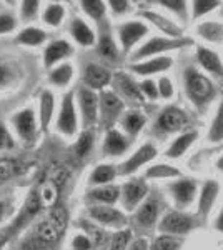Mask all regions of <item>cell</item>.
Returning a JSON list of instances; mask_svg holds the SVG:
<instances>
[{
    "mask_svg": "<svg viewBox=\"0 0 223 250\" xmlns=\"http://www.w3.org/2000/svg\"><path fill=\"white\" fill-rule=\"evenodd\" d=\"M68 225V212L63 205H55L48 215L43 220H40L34 227L32 235H35L43 244L50 245V247H57L60 239L67 230Z\"/></svg>",
    "mask_w": 223,
    "mask_h": 250,
    "instance_id": "1",
    "label": "cell"
},
{
    "mask_svg": "<svg viewBox=\"0 0 223 250\" xmlns=\"http://www.w3.org/2000/svg\"><path fill=\"white\" fill-rule=\"evenodd\" d=\"M185 90L197 107H203L215 95V87L212 80L205 77L197 68L188 67L185 70Z\"/></svg>",
    "mask_w": 223,
    "mask_h": 250,
    "instance_id": "2",
    "label": "cell"
},
{
    "mask_svg": "<svg viewBox=\"0 0 223 250\" xmlns=\"http://www.w3.org/2000/svg\"><path fill=\"white\" fill-rule=\"evenodd\" d=\"M192 39H172V37H153L147 43H143L139 50L132 54V60H142L147 57H160V54L168 50H175V48H183L192 45Z\"/></svg>",
    "mask_w": 223,
    "mask_h": 250,
    "instance_id": "3",
    "label": "cell"
},
{
    "mask_svg": "<svg viewBox=\"0 0 223 250\" xmlns=\"http://www.w3.org/2000/svg\"><path fill=\"white\" fill-rule=\"evenodd\" d=\"M197 225L195 217L188 215L185 212L175 210V212H168L163 215V219L158 224V230L163 235H185L192 230Z\"/></svg>",
    "mask_w": 223,
    "mask_h": 250,
    "instance_id": "4",
    "label": "cell"
},
{
    "mask_svg": "<svg viewBox=\"0 0 223 250\" xmlns=\"http://www.w3.org/2000/svg\"><path fill=\"white\" fill-rule=\"evenodd\" d=\"M55 127L60 134L72 137L75 135L77 127H79V117H77V107H75V97L72 92L63 95L62 105H60L59 119L55 122Z\"/></svg>",
    "mask_w": 223,
    "mask_h": 250,
    "instance_id": "5",
    "label": "cell"
},
{
    "mask_svg": "<svg viewBox=\"0 0 223 250\" xmlns=\"http://www.w3.org/2000/svg\"><path fill=\"white\" fill-rule=\"evenodd\" d=\"M42 208H43L42 202H40V199L37 195V190L34 188V190L28 193L25 204H23V207H22V210H20V213L17 215V219H15L14 224L7 229L5 239H9V237H12L14 233H19L20 229H23L27 224H30V222L39 215V212L42 210Z\"/></svg>",
    "mask_w": 223,
    "mask_h": 250,
    "instance_id": "6",
    "label": "cell"
},
{
    "mask_svg": "<svg viewBox=\"0 0 223 250\" xmlns=\"http://www.w3.org/2000/svg\"><path fill=\"white\" fill-rule=\"evenodd\" d=\"M77 102H79V110L82 114V122L85 127H92L99 120V108L100 99L93 90L87 87L79 88L77 92Z\"/></svg>",
    "mask_w": 223,
    "mask_h": 250,
    "instance_id": "7",
    "label": "cell"
},
{
    "mask_svg": "<svg viewBox=\"0 0 223 250\" xmlns=\"http://www.w3.org/2000/svg\"><path fill=\"white\" fill-rule=\"evenodd\" d=\"M99 99H100V119H102V122L110 130L113 122L119 119V115L123 110V102H122V99L115 92L110 90H102Z\"/></svg>",
    "mask_w": 223,
    "mask_h": 250,
    "instance_id": "8",
    "label": "cell"
},
{
    "mask_svg": "<svg viewBox=\"0 0 223 250\" xmlns=\"http://www.w3.org/2000/svg\"><path fill=\"white\" fill-rule=\"evenodd\" d=\"M188 124V117L182 108L178 107H167L162 110V114L157 119V130L163 132V134H173L178 132Z\"/></svg>",
    "mask_w": 223,
    "mask_h": 250,
    "instance_id": "9",
    "label": "cell"
},
{
    "mask_svg": "<svg viewBox=\"0 0 223 250\" xmlns=\"http://www.w3.org/2000/svg\"><path fill=\"white\" fill-rule=\"evenodd\" d=\"M88 217L95 220L97 224L107 225V227L120 229L127 224V219L119 208L112 207V205H92L88 208Z\"/></svg>",
    "mask_w": 223,
    "mask_h": 250,
    "instance_id": "10",
    "label": "cell"
},
{
    "mask_svg": "<svg viewBox=\"0 0 223 250\" xmlns=\"http://www.w3.org/2000/svg\"><path fill=\"white\" fill-rule=\"evenodd\" d=\"M147 193H148V187L145 184V180L142 179L128 180L122 187V204H123V207L127 210L132 212L142 204V200L147 197Z\"/></svg>",
    "mask_w": 223,
    "mask_h": 250,
    "instance_id": "11",
    "label": "cell"
},
{
    "mask_svg": "<svg viewBox=\"0 0 223 250\" xmlns=\"http://www.w3.org/2000/svg\"><path fill=\"white\" fill-rule=\"evenodd\" d=\"M148 34V27L143 22L139 20H132V22H125L119 27V39L122 43L123 52H130L135 43H139L145 35Z\"/></svg>",
    "mask_w": 223,
    "mask_h": 250,
    "instance_id": "12",
    "label": "cell"
},
{
    "mask_svg": "<svg viewBox=\"0 0 223 250\" xmlns=\"http://www.w3.org/2000/svg\"><path fill=\"white\" fill-rule=\"evenodd\" d=\"M12 124L15 127V132L19 134L23 142L30 144L35 140V134H37V120H35V114L30 108H23V110L17 112L12 117Z\"/></svg>",
    "mask_w": 223,
    "mask_h": 250,
    "instance_id": "13",
    "label": "cell"
},
{
    "mask_svg": "<svg viewBox=\"0 0 223 250\" xmlns=\"http://www.w3.org/2000/svg\"><path fill=\"white\" fill-rule=\"evenodd\" d=\"M155 157H157L155 145L143 144L140 148H137V150L133 152L132 157H128V159L120 165V173L122 175H130V173L139 170L140 167L150 164Z\"/></svg>",
    "mask_w": 223,
    "mask_h": 250,
    "instance_id": "14",
    "label": "cell"
},
{
    "mask_svg": "<svg viewBox=\"0 0 223 250\" xmlns=\"http://www.w3.org/2000/svg\"><path fill=\"white\" fill-rule=\"evenodd\" d=\"M168 190L175 200L177 207L185 208L193 204L197 195V182L193 179H180L168 185Z\"/></svg>",
    "mask_w": 223,
    "mask_h": 250,
    "instance_id": "15",
    "label": "cell"
},
{
    "mask_svg": "<svg viewBox=\"0 0 223 250\" xmlns=\"http://www.w3.org/2000/svg\"><path fill=\"white\" fill-rule=\"evenodd\" d=\"M83 82L90 90H102L103 87H107L112 82V74L103 65L90 63L83 72Z\"/></svg>",
    "mask_w": 223,
    "mask_h": 250,
    "instance_id": "16",
    "label": "cell"
},
{
    "mask_svg": "<svg viewBox=\"0 0 223 250\" xmlns=\"http://www.w3.org/2000/svg\"><path fill=\"white\" fill-rule=\"evenodd\" d=\"M74 55V47L67 42V40H54L50 42L43 52V63L47 68H52L60 60Z\"/></svg>",
    "mask_w": 223,
    "mask_h": 250,
    "instance_id": "17",
    "label": "cell"
},
{
    "mask_svg": "<svg viewBox=\"0 0 223 250\" xmlns=\"http://www.w3.org/2000/svg\"><path fill=\"white\" fill-rule=\"evenodd\" d=\"M218 184L215 180H206L200 190V197H198V208H197V215L200 219H205L210 212H212V207L217 202L218 197Z\"/></svg>",
    "mask_w": 223,
    "mask_h": 250,
    "instance_id": "18",
    "label": "cell"
},
{
    "mask_svg": "<svg viewBox=\"0 0 223 250\" xmlns=\"http://www.w3.org/2000/svg\"><path fill=\"white\" fill-rule=\"evenodd\" d=\"M158 213H160V202H158V199H155V197H150V199H147L140 205L139 210L135 213L137 225H140L143 229L153 227L158 220Z\"/></svg>",
    "mask_w": 223,
    "mask_h": 250,
    "instance_id": "19",
    "label": "cell"
},
{
    "mask_svg": "<svg viewBox=\"0 0 223 250\" xmlns=\"http://www.w3.org/2000/svg\"><path fill=\"white\" fill-rule=\"evenodd\" d=\"M173 60L170 57H152L150 60H145V62H139V63H133L130 67L132 72L135 74L142 75V77H148V75H153V74H160V72H165L172 67Z\"/></svg>",
    "mask_w": 223,
    "mask_h": 250,
    "instance_id": "20",
    "label": "cell"
},
{
    "mask_svg": "<svg viewBox=\"0 0 223 250\" xmlns=\"http://www.w3.org/2000/svg\"><path fill=\"white\" fill-rule=\"evenodd\" d=\"M35 190H37V195H39L40 202H42L43 208H54L55 205H59L57 202H59V195H60L62 187H60L54 179L47 177L45 180H42V182L37 185Z\"/></svg>",
    "mask_w": 223,
    "mask_h": 250,
    "instance_id": "21",
    "label": "cell"
},
{
    "mask_svg": "<svg viewBox=\"0 0 223 250\" xmlns=\"http://www.w3.org/2000/svg\"><path fill=\"white\" fill-rule=\"evenodd\" d=\"M197 60L206 72H210V74L215 75L217 79L223 80V63L220 57H218L213 50H210V48H206V47H198Z\"/></svg>",
    "mask_w": 223,
    "mask_h": 250,
    "instance_id": "22",
    "label": "cell"
},
{
    "mask_svg": "<svg viewBox=\"0 0 223 250\" xmlns=\"http://www.w3.org/2000/svg\"><path fill=\"white\" fill-rule=\"evenodd\" d=\"M88 200L95 202V205H113L122 197V188L117 185H102L95 187L87 193Z\"/></svg>",
    "mask_w": 223,
    "mask_h": 250,
    "instance_id": "23",
    "label": "cell"
},
{
    "mask_svg": "<svg viewBox=\"0 0 223 250\" xmlns=\"http://www.w3.org/2000/svg\"><path fill=\"white\" fill-rule=\"evenodd\" d=\"M115 85L119 87V92L125 97V99L132 100V102H135V104H143L145 97L142 94L140 85L135 83V80L132 77H128V75L119 72V74L115 75Z\"/></svg>",
    "mask_w": 223,
    "mask_h": 250,
    "instance_id": "24",
    "label": "cell"
},
{
    "mask_svg": "<svg viewBox=\"0 0 223 250\" xmlns=\"http://www.w3.org/2000/svg\"><path fill=\"white\" fill-rule=\"evenodd\" d=\"M128 148V140L127 137L122 134L117 128H110L105 135L103 142V154L108 157H119L125 154V150Z\"/></svg>",
    "mask_w": 223,
    "mask_h": 250,
    "instance_id": "25",
    "label": "cell"
},
{
    "mask_svg": "<svg viewBox=\"0 0 223 250\" xmlns=\"http://www.w3.org/2000/svg\"><path fill=\"white\" fill-rule=\"evenodd\" d=\"M142 15H143L147 20H150V22H152L155 27H158V30H162L163 34H167L168 37L183 39V35H182V34H183V30H182L175 22H172L170 19L163 17V15H160V14H157V12H143Z\"/></svg>",
    "mask_w": 223,
    "mask_h": 250,
    "instance_id": "26",
    "label": "cell"
},
{
    "mask_svg": "<svg viewBox=\"0 0 223 250\" xmlns=\"http://www.w3.org/2000/svg\"><path fill=\"white\" fill-rule=\"evenodd\" d=\"M70 34L75 39V42L82 47H92L95 43V34L88 27L87 22L82 19H74L70 23Z\"/></svg>",
    "mask_w": 223,
    "mask_h": 250,
    "instance_id": "27",
    "label": "cell"
},
{
    "mask_svg": "<svg viewBox=\"0 0 223 250\" xmlns=\"http://www.w3.org/2000/svg\"><path fill=\"white\" fill-rule=\"evenodd\" d=\"M197 137L198 134L195 130L185 132V134H182L180 137H177V139L173 140V144L167 148V157H170V159H178V157H182L190 147H192V144L197 140Z\"/></svg>",
    "mask_w": 223,
    "mask_h": 250,
    "instance_id": "28",
    "label": "cell"
},
{
    "mask_svg": "<svg viewBox=\"0 0 223 250\" xmlns=\"http://www.w3.org/2000/svg\"><path fill=\"white\" fill-rule=\"evenodd\" d=\"M54 110H55V97L52 94L50 90H45L42 92V95H40V127L43 128V130H47L48 125H50L52 119H54Z\"/></svg>",
    "mask_w": 223,
    "mask_h": 250,
    "instance_id": "29",
    "label": "cell"
},
{
    "mask_svg": "<svg viewBox=\"0 0 223 250\" xmlns=\"http://www.w3.org/2000/svg\"><path fill=\"white\" fill-rule=\"evenodd\" d=\"M117 168L110 164H100L93 168V172L90 173V182L92 185L97 187H102V185H110L117 177Z\"/></svg>",
    "mask_w": 223,
    "mask_h": 250,
    "instance_id": "30",
    "label": "cell"
},
{
    "mask_svg": "<svg viewBox=\"0 0 223 250\" xmlns=\"http://www.w3.org/2000/svg\"><path fill=\"white\" fill-rule=\"evenodd\" d=\"M45 40H47V34L43 30L37 29V27H27V29H23L15 37V42L27 47H39L42 43H45Z\"/></svg>",
    "mask_w": 223,
    "mask_h": 250,
    "instance_id": "31",
    "label": "cell"
},
{
    "mask_svg": "<svg viewBox=\"0 0 223 250\" xmlns=\"http://www.w3.org/2000/svg\"><path fill=\"white\" fill-rule=\"evenodd\" d=\"M145 124H147L145 115L137 110L127 112V114H123V117H122V127H123V130L132 137L139 135L142 132V128L145 127Z\"/></svg>",
    "mask_w": 223,
    "mask_h": 250,
    "instance_id": "32",
    "label": "cell"
},
{
    "mask_svg": "<svg viewBox=\"0 0 223 250\" xmlns=\"http://www.w3.org/2000/svg\"><path fill=\"white\" fill-rule=\"evenodd\" d=\"M75 68L70 63H62V65L52 68L50 72V82L57 87H68L74 79Z\"/></svg>",
    "mask_w": 223,
    "mask_h": 250,
    "instance_id": "33",
    "label": "cell"
},
{
    "mask_svg": "<svg viewBox=\"0 0 223 250\" xmlns=\"http://www.w3.org/2000/svg\"><path fill=\"white\" fill-rule=\"evenodd\" d=\"M63 19H65V9L62 3H48L43 9L42 22L47 23L48 27H59L62 25Z\"/></svg>",
    "mask_w": 223,
    "mask_h": 250,
    "instance_id": "34",
    "label": "cell"
},
{
    "mask_svg": "<svg viewBox=\"0 0 223 250\" xmlns=\"http://www.w3.org/2000/svg\"><path fill=\"white\" fill-rule=\"evenodd\" d=\"M145 175L148 179H175V177H180L182 173L178 168L172 167V165L167 164H157L148 167V170L145 172Z\"/></svg>",
    "mask_w": 223,
    "mask_h": 250,
    "instance_id": "35",
    "label": "cell"
},
{
    "mask_svg": "<svg viewBox=\"0 0 223 250\" xmlns=\"http://www.w3.org/2000/svg\"><path fill=\"white\" fill-rule=\"evenodd\" d=\"M208 140L213 144L222 142L223 140V100L220 102V105H218L217 114H215L213 120H212V125H210Z\"/></svg>",
    "mask_w": 223,
    "mask_h": 250,
    "instance_id": "36",
    "label": "cell"
},
{
    "mask_svg": "<svg viewBox=\"0 0 223 250\" xmlns=\"http://www.w3.org/2000/svg\"><path fill=\"white\" fill-rule=\"evenodd\" d=\"M92 148H93V132L87 128V130L80 134L79 140H77V144H75V154H77V157H79V159H85V157L90 155Z\"/></svg>",
    "mask_w": 223,
    "mask_h": 250,
    "instance_id": "37",
    "label": "cell"
},
{
    "mask_svg": "<svg viewBox=\"0 0 223 250\" xmlns=\"http://www.w3.org/2000/svg\"><path fill=\"white\" fill-rule=\"evenodd\" d=\"M99 55L103 57L105 60H110V62H115L119 59V48H117L115 42L112 40V37L108 35H103L99 42Z\"/></svg>",
    "mask_w": 223,
    "mask_h": 250,
    "instance_id": "38",
    "label": "cell"
},
{
    "mask_svg": "<svg viewBox=\"0 0 223 250\" xmlns=\"http://www.w3.org/2000/svg\"><path fill=\"white\" fill-rule=\"evenodd\" d=\"M80 5H82V10L85 14L93 20H102L105 10H107L105 2H102V0H83Z\"/></svg>",
    "mask_w": 223,
    "mask_h": 250,
    "instance_id": "39",
    "label": "cell"
},
{
    "mask_svg": "<svg viewBox=\"0 0 223 250\" xmlns=\"http://www.w3.org/2000/svg\"><path fill=\"white\" fill-rule=\"evenodd\" d=\"M198 32H200L202 37L210 40V42H220L223 39V27L215 22L202 23V25L198 27Z\"/></svg>",
    "mask_w": 223,
    "mask_h": 250,
    "instance_id": "40",
    "label": "cell"
},
{
    "mask_svg": "<svg viewBox=\"0 0 223 250\" xmlns=\"http://www.w3.org/2000/svg\"><path fill=\"white\" fill-rule=\"evenodd\" d=\"M132 230L130 229H122L115 232L110 240V250H128L132 244Z\"/></svg>",
    "mask_w": 223,
    "mask_h": 250,
    "instance_id": "41",
    "label": "cell"
},
{
    "mask_svg": "<svg viewBox=\"0 0 223 250\" xmlns=\"http://www.w3.org/2000/svg\"><path fill=\"white\" fill-rule=\"evenodd\" d=\"M182 245V240L173 235H160L157 237L152 245V250H178Z\"/></svg>",
    "mask_w": 223,
    "mask_h": 250,
    "instance_id": "42",
    "label": "cell"
},
{
    "mask_svg": "<svg viewBox=\"0 0 223 250\" xmlns=\"http://www.w3.org/2000/svg\"><path fill=\"white\" fill-rule=\"evenodd\" d=\"M20 172L19 164L14 159H0V182L9 180Z\"/></svg>",
    "mask_w": 223,
    "mask_h": 250,
    "instance_id": "43",
    "label": "cell"
},
{
    "mask_svg": "<svg viewBox=\"0 0 223 250\" xmlns=\"http://www.w3.org/2000/svg\"><path fill=\"white\" fill-rule=\"evenodd\" d=\"M192 10H193V19H198L202 17V15L208 14V12H212L217 9L218 5H220V2H212V0H197V2L192 3Z\"/></svg>",
    "mask_w": 223,
    "mask_h": 250,
    "instance_id": "44",
    "label": "cell"
},
{
    "mask_svg": "<svg viewBox=\"0 0 223 250\" xmlns=\"http://www.w3.org/2000/svg\"><path fill=\"white\" fill-rule=\"evenodd\" d=\"M22 250H55V247L43 244L42 240H39L35 235H28L25 240L22 242Z\"/></svg>",
    "mask_w": 223,
    "mask_h": 250,
    "instance_id": "45",
    "label": "cell"
},
{
    "mask_svg": "<svg viewBox=\"0 0 223 250\" xmlns=\"http://www.w3.org/2000/svg\"><path fill=\"white\" fill-rule=\"evenodd\" d=\"M20 12H22V19L23 20H30L34 19L35 15H37L39 12V2H35V0H25V2L20 3Z\"/></svg>",
    "mask_w": 223,
    "mask_h": 250,
    "instance_id": "46",
    "label": "cell"
},
{
    "mask_svg": "<svg viewBox=\"0 0 223 250\" xmlns=\"http://www.w3.org/2000/svg\"><path fill=\"white\" fill-rule=\"evenodd\" d=\"M140 90H142V94H143V97H147V99H152V100H155L158 95V83H155L153 80H143V82L140 83Z\"/></svg>",
    "mask_w": 223,
    "mask_h": 250,
    "instance_id": "47",
    "label": "cell"
},
{
    "mask_svg": "<svg viewBox=\"0 0 223 250\" xmlns=\"http://www.w3.org/2000/svg\"><path fill=\"white\" fill-rule=\"evenodd\" d=\"M160 3L165 7V9L175 12L178 17H182L183 20L186 19V3L185 2H173V0H163V2H160Z\"/></svg>",
    "mask_w": 223,
    "mask_h": 250,
    "instance_id": "48",
    "label": "cell"
},
{
    "mask_svg": "<svg viewBox=\"0 0 223 250\" xmlns=\"http://www.w3.org/2000/svg\"><path fill=\"white\" fill-rule=\"evenodd\" d=\"M17 25V20L12 14H2L0 15V35L2 34H9L15 29Z\"/></svg>",
    "mask_w": 223,
    "mask_h": 250,
    "instance_id": "49",
    "label": "cell"
},
{
    "mask_svg": "<svg viewBox=\"0 0 223 250\" xmlns=\"http://www.w3.org/2000/svg\"><path fill=\"white\" fill-rule=\"evenodd\" d=\"M92 245H93L92 240L85 233H77L74 239H72V249L74 250H90Z\"/></svg>",
    "mask_w": 223,
    "mask_h": 250,
    "instance_id": "50",
    "label": "cell"
},
{
    "mask_svg": "<svg viewBox=\"0 0 223 250\" xmlns=\"http://www.w3.org/2000/svg\"><path fill=\"white\" fill-rule=\"evenodd\" d=\"M14 147V139L5 127L0 124V150H10Z\"/></svg>",
    "mask_w": 223,
    "mask_h": 250,
    "instance_id": "51",
    "label": "cell"
},
{
    "mask_svg": "<svg viewBox=\"0 0 223 250\" xmlns=\"http://www.w3.org/2000/svg\"><path fill=\"white\" fill-rule=\"evenodd\" d=\"M158 94H160V97H163V99H170L173 95V85L170 82V79L162 77L158 80Z\"/></svg>",
    "mask_w": 223,
    "mask_h": 250,
    "instance_id": "52",
    "label": "cell"
},
{
    "mask_svg": "<svg viewBox=\"0 0 223 250\" xmlns=\"http://www.w3.org/2000/svg\"><path fill=\"white\" fill-rule=\"evenodd\" d=\"M108 5H110V9L115 15H122L130 9V2H127V0H112V2H108Z\"/></svg>",
    "mask_w": 223,
    "mask_h": 250,
    "instance_id": "53",
    "label": "cell"
},
{
    "mask_svg": "<svg viewBox=\"0 0 223 250\" xmlns=\"http://www.w3.org/2000/svg\"><path fill=\"white\" fill-rule=\"evenodd\" d=\"M12 77H14V74H12L10 67L7 65V63L0 62V88L5 87L12 80Z\"/></svg>",
    "mask_w": 223,
    "mask_h": 250,
    "instance_id": "54",
    "label": "cell"
},
{
    "mask_svg": "<svg viewBox=\"0 0 223 250\" xmlns=\"http://www.w3.org/2000/svg\"><path fill=\"white\" fill-rule=\"evenodd\" d=\"M128 250H148V242L145 239H137L130 244Z\"/></svg>",
    "mask_w": 223,
    "mask_h": 250,
    "instance_id": "55",
    "label": "cell"
},
{
    "mask_svg": "<svg viewBox=\"0 0 223 250\" xmlns=\"http://www.w3.org/2000/svg\"><path fill=\"white\" fill-rule=\"evenodd\" d=\"M215 229H217L218 232H222V233H223V207H222L220 213H218L217 220H215Z\"/></svg>",
    "mask_w": 223,
    "mask_h": 250,
    "instance_id": "56",
    "label": "cell"
},
{
    "mask_svg": "<svg viewBox=\"0 0 223 250\" xmlns=\"http://www.w3.org/2000/svg\"><path fill=\"white\" fill-rule=\"evenodd\" d=\"M217 168L223 173V157H220V159L217 160Z\"/></svg>",
    "mask_w": 223,
    "mask_h": 250,
    "instance_id": "57",
    "label": "cell"
},
{
    "mask_svg": "<svg viewBox=\"0 0 223 250\" xmlns=\"http://www.w3.org/2000/svg\"><path fill=\"white\" fill-rule=\"evenodd\" d=\"M3 213H5V204H3V202H0V220H2Z\"/></svg>",
    "mask_w": 223,
    "mask_h": 250,
    "instance_id": "58",
    "label": "cell"
}]
</instances>
